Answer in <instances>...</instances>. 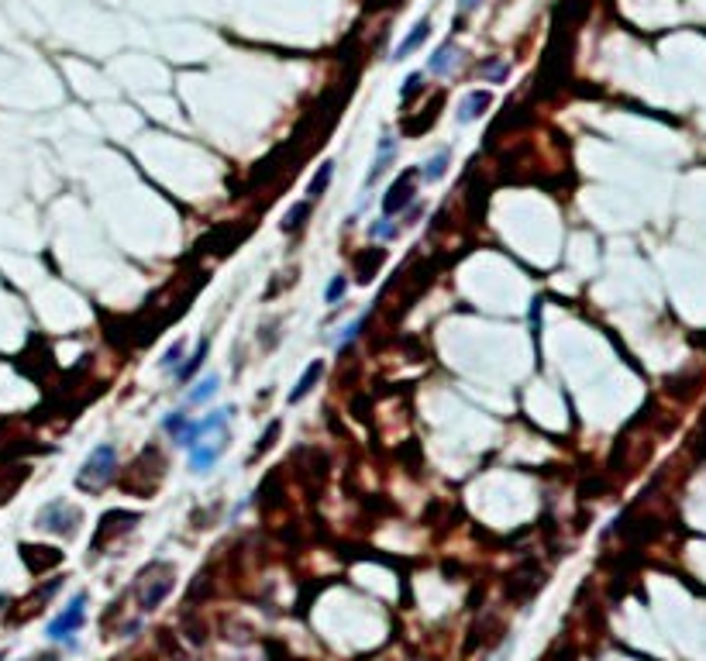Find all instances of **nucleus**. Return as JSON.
<instances>
[{
	"label": "nucleus",
	"mask_w": 706,
	"mask_h": 661,
	"mask_svg": "<svg viewBox=\"0 0 706 661\" xmlns=\"http://www.w3.org/2000/svg\"><path fill=\"white\" fill-rule=\"evenodd\" d=\"M114 469H117V452L110 445H101L90 452V458L83 462V469L76 472V489L83 492H101L103 486L114 479Z\"/></svg>",
	"instance_id": "f257e3e1"
},
{
	"label": "nucleus",
	"mask_w": 706,
	"mask_h": 661,
	"mask_svg": "<svg viewBox=\"0 0 706 661\" xmlns=\"http://www.w3.org/2000/svg\"><path fill=\"white\" fill-rule=\"evenodd\" d=\"M83 606H87V596H76V599L66 606V613H59V617L49 624V637H52V641H62L66 634L80 630V627H83Z\"/></svg>",
	"instance_id": "f03ea898"
},
{
	"label": "nucleus",
	"mask_w": 706,
	"mask_h": 661,
	"mask_svg": "<svg viewBox=\"0 0 706 661\" xmlns=\"http://www.w3.org/2000/svg\"><path fill=\"white\" fill-rule=\"evenodd\" d=\"M413 193H417V169H410V173H404L393 187H390V193L383 196V214L390 217V214H397V210H404L406 203L413 200Z\"/></svg>",
	"instance_id": "7ed1b4c3"
},
{
	"label": "nucleus",
	"mask_w": 706,
	"mask_h": 661,
	"mask_svg": "<svg viewBox=\"0 0 706 661\" xmlns=\"http://www.w3.org/2000/svg\"><path fill=\"white\" fill-rule=\"evenodd\" d=\"M490 103H493V96L486 94V90H472V94H465V100L458 103V124L479 121V117L490 110Z\"/></svg>",
	"instance_id": "20e7f679"
},
{
	"label": "nucleus",
	"mask_w": 706,
	"mask_h": 661,
	"mask_svg": "<svg viewBox=\"0 0 706 661\" xmlns=\"http://www.w3.org/2000/svg\"><path fill=\"white\" fill-rule=\"evenodd\" d=\"M21 558H24V565L31 568V572H45V568L62 562V555H59L55 548H35V544H24V548H21Z\"/></svg>",
	"instance_id": "39448f33"
},
{
	"label": "nucleus",
	"mask_w": 706,
	"mask_h": 661,
	"mask_svg": "<svg viewBox=\"0 0 706 661\" xmlns=\"http://www.w3.org/2000/svg\"><path fill=\"white\" fill-rule=\"evenodd\" d=\"M393 155H397V138H379V148H376V162H372V169H369V176H365V187H372L386 169H390V162H393Z\"/></svg>",
	"instance_id": "423d86ee"
},
{
	"label": "nucleus",
	"mask_w": 706,
	"mask_h": 661,
	"mask_svg": "<svg viewBox=\"0 0 706 661\" xmlns=\"http://www.w3.org/2000/svg\"><path fill=\"white\" fill-rule=\"evenodd\" d=\"M427 31H431V21H427V17H420V21L413 24V31H410V35H406V38H404V42H400V45L393 49V59L400 62V59H406L410 52H417V49L424 45V38H427Z\"/></svg>",
	"instance_id": "0eeeda50"
},
{
	"label": "nucleus",
	"mask_w": 706,
	"mask_h": 661,
	"mask_svg": "<svg viewBox=\"0 0 706 661\" xmlns=\"http://www.w3.org/2000/svg\"><path fill=\"white\" fill-rule=\"evenodd\" d=\"M169 592H173V572H166L162 582H152L148 589H141V610H155Z\"/></svg>",
	"instance_id": "6e6552de"
},
{
	"label": "nucleus",
	"mask_w": 706,
	"mask_h": 661,
	"mask_svg": "<svg viewBox=\"0 0 706 661\" xmlns=\"http://www.w3.org/2000/svg\"><path fill=\"white\" fill-rule=\"evenodd\" d=\"M324 376V362H313V366H307V372H303V379L290 389V403H300L303 396H310L313 393V386H317V379Z\"/></svg>",
	"instance_id": "1a4fd4ad"
},
{
	"label": "nucleus",
	"mask_w": 706,
	"mask_h": 661,
	"mask_svg": "<svg viewBox=\"0 0 706 661\" xmlns=\"http://www.w3.org/2000/svg\"><path fill=\"white\" fill-rule=\"evenodd\" d=\"M224 448H227V445H217V448H214V445H193V448H190V465H193L197 472H207V469L221 458Z\"/></svg>",
	"instance_id": "9d476101"
},
{
	"label": "nucleus",
	"mask_w": 706,
	"mask_h": 661,
	"mask_svg": "<svg viewBox=\"0 0 706 661\" xmlns=\"http://www.w3.org/2000/svg\"><path fill=\"white\" fill-rule=\"evenodd\" d=\"M455 59H458V49H455L451 42H445V45H441V49H438V52L427 59V69H431L434 76H445V73L455 66Z\"/></svg>",
	"instance_id": "9b49d317"
},
{
	"label": "nucleus",
	"mask_w": 706,
	"mask_h": 661,
	"mask_svg": "<svg viewBox=\"0 0 706 661\" xmlns=\"http://www.w3.org/2000/svg\"><path fill=\"white\" fill-rule=\"evenodd\" d=\"M448 159H451V152H448V148H441L438 155H431V159L424 162V169H420V176H424L427 183H434V180H441V176H445V169H448Z\"/></svg>",
	"instance_id": "f8f14e48"
},
{
	"label": "nucleus",
	"mask_w": 706,
	"mask_h": 661,
	"mask_svg": "<svg viewBox=\"0 0 706 661\" xmlns=\"http://www.w3.org/2000/svg\"><path fill=\"white\" fill-rule=\"evenodd\" d=\"M217 386H221V379L217 376H203L193 389H190V396H187V403L190 406H197V403H203V400H210L214 393H217Z\"/></svg>",
	"instance_id": "ddd939ff"
},
{
	"label": "nucleus",
	"mask_w": 706,
	"mask_h": 661,
	"mask_svg": "<svg viewBox=\"0 0 706 661\" xmlns=\"http://www.w3.org/2000/svg\"><path fill=\"white\" fill-rule=\"evenodd\" d=\"M331 176H334V162H324V166L317 169V176L310 180V187H307V200H317V196H320V193L327 189Z\"/></svg>",
	"instance_id": "4468645a"
},
{
	"label": "nucleus",
	"mask_w": 706,
	"mask_h": 661,
	"mask_svg": "<svg viewBox=\"0 0 706 661\" xmlns=\"http://www.w3.org/2000/svg\"><path fill=\"white\" fill-rule=\"evenodd\" d=\"M203 359H207V341H200V345H197V352L190 355V362H183V366L176 369V376H180V382H187V379H193V376H197V369L203 366Z\"/></svg>",
	"instance_id": "2eb2a0df"
},
{
	"label": "nucleus",
	"mask_w": 706,
	"mask_h": 661,
	"mask_svg": "<svg viewBox=\"0 0 706 661\" xmlns=\"http://www.w3.org/2000/svg\"><path fill=\"white\" fill-rule=\"evenodd\" d=\"M369 234H372V238H379V241H390V238L397 234V228H393V224H390V217L383 214V217H379V221L369 228Z\"/></svg>",
	"instance_id": "dca6fc26"
},
{
	"label": "nucleus",
	"mask_w": 706,
	"mask_h": 661,
	"mask_svg": "<svg viewBox=\"0 0 706 661\" xmlns=\"http://www.w3.org/2000/svg\"><path fill=\"white\" fill-rule=\"evenodd\" d=\"M187 420H190V413H183V410H176V413H169V417L162 420V427H166V431H169V434L176 438V434H180V431L187 427Z\"/></svg>",
	"instance_id": "f3484780"
},
{
	"label": "nucleus",
	"mask_w": 706,
	"mask_h": 661,
	"mask_svg": "<svg viewBox=\"0 0 706 661\" xmlns=\"http://www.w3.org/2000/svg\"><path fill=\"white\" fill-rule=\"evenodd\" d=\"M345 286H348V280H345V276H334V280H331V286H327V293H324V303H338V300H341V293H345Z\"/></svg>",
	"instance_id": "a211bd4d"
},
{
	"label": "nucleus",
	"mask_w": 706,
	"mask_h": 661,
	"mask_svg": "<svg viewBox=\"0 0 706 661\" xmlns=\"http://www.w3.org/2000/svg\"><path fill=\"white\" fill-rule=\"evenodd\" d=\"M307 210H310V200H307V203H300V207H293V210L286 214V224H283V228H286V231L300 228V224H303V217H307Z\"/></svg>",
	"instance_id": "6ab92c4d"
},
{
	"label": "nucleus",
	"mask_w": 706,
	"mask_h": 661,
	"mask_svg": "<svg viewBox=\"0 0 706 661\" xmlns=\"http://www.w3.org/2000/svg\"><path fill=\"white\" fill-rule=\"evenodd\" d=\"M183 348H187V345H183V341H176V345H173V348L162 355V369H180V355H183Z\"/></svg>",
	"instance_id": "aec40b11"
},
{
	"label": "nucleus",
	"mask_w": 706,
	"mask_h": 661,
	"mask_svg": "<svg viewBox=\"0 0 706 661\" xmlns=\"http://www.w3.org/2000/svg\"><path fill=\"white\" fill-rule=\"evenodd\" d=\"M420 87H424V76H420V73H413V76H410V80L404 83L400 96H404V100H413V96L420 94Z\"/></svg>",
	"instance_id": "412c9836"
},
{
	"label": "nucleus",
	"mask_w": 706,
	"mask_h": 661,
	"mask_svg": "<svg viewBox=\"0 0 706 661\" xmlns=\"http://www.w3.org/2000/svg\"><path fill=\"white\" fill-rule=\"evenodd\" d=\"M362 324H365V314H362V317H355V324H348V327L341 331L338 345H348V341H355V338H359V331H362Z\"/></svg>",
	"instance_id": "4be33fe9"
},
{
	"label": "nucleus",
	"mask_w": 706,
	"mask_h": 661,
	"mask_svg": "<svg viewBox=\"0 0 706 661\" xmlns=\"http://www.w3.org/2000/svg\"><path fill=\"white\" fill-rule=\"evenodd\" d=\"M483 76H490L493 83H500L506 76V62H483Z\"/></svg>",
	"instance_id": "5701e85b"
},
{
	"label": "nucleus",
	"mask_w": 706,
	"mask_h": 661,
	"mask_svg": "<svg viewBox=\"0 0 706 661\" xmlns=\"http://www.w3.org/2000/svg\"><path fill=\"white\" fill-rule=\"evenodd\" d=\"M483 0H462V14H469V10H476Z\"/></svg>",
	"instance_id": "b1692460"
}]
</instances>
